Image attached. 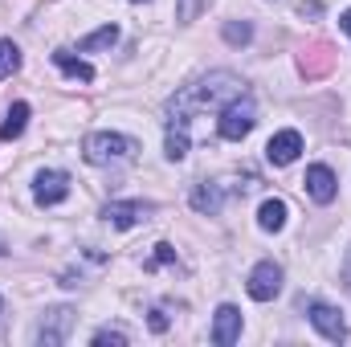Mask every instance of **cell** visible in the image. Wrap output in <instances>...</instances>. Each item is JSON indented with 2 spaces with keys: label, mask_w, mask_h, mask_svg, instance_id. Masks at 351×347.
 Listing matches in <instances>:
<instances>
[{
  "label": "cell",
  "mask_w": 351,
  "mask_h": 347,
  "mask_svg": "<svg viewBox=\"0 0 351 347\" xmlns=\"http://www.w3.org/2000/svg\"><path fill=\"white\" fill-rule=\"evenodd\" d=\"M237 94H245V82L237 78V74H208L204 82H196V86H188V90H180L172 98V115H192V110H200V106H225L229 98H237Z\"/></svg>",
  "instance_id": "6da1fadb"
},
{
  "label": "cell",
  "mask_w": 351,
  "mask_h": 347,
  "mask_svg": "<svg viewBox=\"0 0 351 347\" xmlns=\"http://www.w3.org/2000/svg\"><path fill=\"white\" fill-rule=\"evenodd\" d=\"M254 123H258V106H254L250 94H237V98H229V102L221 106V139L241 143V139L254 131Z\"/></svg>",
  "instance_id": "7a4b0ae2"
},
{
  "label": "cell",
  "mask_w": 351,
  "mask_h": 347,
  "mask_svg": "<svg viewBox=\"0 0 351 347\" xmlns=\"http://www.w3.org/2000/svg\"><path fill=\"white\" fill-rule=\"evenodd\" d=\"M82 156L90 164H119V160H131L135 156V143L127 135H114V131H98L82 143Z\"/></svg>",
  "instance_id": "3957f363"
},
{
  "label": "cell",
  "mask_w": 351,
  "mask_h": 347,
  "mask_svg": "<svg viewBox=\"0 0 351 347\" xmlns=\"http://www.w3.org/2000/svg\"><path fill=\"white\" fill-rule=\"evenodd\" d=\"M306 315H311V323H315V331H319L323 339H331V344H343V339H348V323H343V315H339L335 307H327V302H306Z\"/></svg>",
  "instance_id": "277c9868"
},
{
  "label": "cell",
  "mask_w": 351,
  "mask_h": 347,
  "mask_svg": "<svg viewBox=\"0 0 351 347\" xmlns=\"http://www.w3.org/2000/svg\"><path fill=\"white\" fill-rule=\"evenodd\" d=\"M282 294V265L278 261H258L254 274H250V298L258 302H269Z\"/></svg>",
  "instance_id": "5b68a950"
},
{
  "label": "cell",
  "mask_w": 351,
  "mask_h": 347,
  "mask_svg": "<svg viewBox=\"0 0 351 347\" xmlns=\"http://www.w3.org/2000/svg\"><path fill=\"white\" fill-rule=\"evenodd\" d=\"M298 152H302V135H298V131H278V135L265 143V160H269L274 168L294 164V160H298Z\"/></svg>",
  "instance_id": "8992f818"
},
{
  "label": "cell",
  "mask_w": 351,
  "mask_h": 347,
  "mask_svg": "<svg viewBox=\"0 0 351 347\" xmlns=\"http://www.w3.org/2000/svg\"><path fill=\"white\" fill-rule=\"evenodd\" d=\"M147 204L143 200H110L106 208H102V217L114 225V229H131V225H139V221H147Z\"/></svg>",
  "instance_id": "52a82bcc"
},
{
  "label": "cell",
  "mask_w": 351,
  "mask_h": 347,
  "mask_svg": "<svg viewBox=\"0 0 351 347\" xmlns=\"http://www.w3.org/2000/svg\"><path fill=\"white\" fill-rule=\"evenodd\" d=\"M33 196H37V204H62L70 196V176L66 172H37Z\"/></svg>",
  "instance_id": "ba28073f"
},
{
  "label": "cell",
  "mask_w": 351,
  "mask_h": 347,
  "mask_svg": "<svg viewBox=\"0 0 351 347\" xmlns=\"http://www.w3.org/2000/svg\"><path fill=\"white\" fill-rule=\"evenodd\" d=\"M302 184H306L311 200H319V204H331V200H335V172H331L327 164H311Z\"/></svg>",
  "instance_id": "9c48e42d"
},
{
  "label": "cell",
  "mask_w": 351,
  "mask_h": 347,
  "mask_svg": "<svg viewBox=\"0 0 351 347\" xmlns=\"http://www.w3.org/2000/svg\"><path fill=\"white\" fill-rule=\"evenodd\" d=\"M237 339H241V311L237 307H221L217 319H213V344L233 347Z\"/></svg>",
  "instance_id": "30bf717a"
},
{
  "label": "cell",
  "mask_w": 351,
  "mask_h": 347,
  "mask_svg": "<svg viewBox=\"0 0 351 347\" xmlns=\"http://www.w3.org/2000/svg\"><path fill=\"white\" fill-rule=\"evenodd\" d=\"M188 156V119L168 110V160H184Z\"/></svg>",
  "instance_id": "8fae6325"
},
{
  "label": "cell",
  "mask_w": 351,
  "mask_h": 347,
  "mask_svg": "<svg viewBox=\"0 0 351 347\" xmlns=\"http://www.w3.org/2000/svg\"><path fill=\"white\" fill-rule=\"evenodd\" d=\"M298 66H302L306 78H319V74H327V70L335 66V53H331L327 45H315V49H306V53L298 58Z\"/></svg>",
  "instance_id": "7c38bea8"
},
{
  "label": "cell",
  "mask_w": 351,
  "mask_h": 347,
  "mask_svg": "<svg viewBox=\"0 0 351 347\" xmlns=\"http://www.w3.org/2000/svg\"><path fill=\"white\" fill-rule=\"evenodd\" d=\"M258 225H262L265 233H278V229L286 225V200H278V196L262 200V208H258Z\"/></svg>",
  "instance_id": "4fadbf2b"
},
{
  "label": "cell",
  "mask_w": 351,
  "mask_h": 347,
  "mask_svg": "<svg viewBox=\"0 0 351 347\" xmlns=\"http://www.w3.org/2000/svg\"><path fill=\"white\" fill-rule=\"evenodd\" d=\"M25 123H29V106L25 102H12L8 115H4V123H0V139H16L25 131Z\"/></svg>",
  "instance_id": "5bb4252c"
},
{
  "label": "cell",
  "mask_w": 351,
  "mask_h": 347,
  "mask_svg": "<svg viewBox=\"0 0 351 347\" xmlns=\"http://www.w3.org/2000/svg\"><path fill=\"white\" fill-rule=\"evenodd\" d=\"M192 208L213 217V213L221 208V188H217V184H196V188H192Z\"/></svg>",
  "instance_id": "9a60e30c"
},
{
  "label": "cell",
  "mask_w": 351,
  "mask_h": 347,
  "mask_svg": "<svg viewBox=\"0 0 351 347\" xmlns=\"http://www.w3.org/2000/svg\"><path fill=\"white\" fill-rule=\"evenodd\" d=\"M53 62H58V66H62V70H66L70 78H78V82H94V70H90L82 58H74V53L58 49V53H53Z\"/></svg>",
  "instance_id": "2e32d148"
},
{
  "label": "cell",
  "mask_w": 351,
  "mask_h": 347,
  "mask_svg": "<svg viewBox=\"0 0 351 347\" xmlns=\"http://www.w3.org/2000/svg\"><path fill=\"white\" fill-rule=\"evenodd\" d=\"M49 315H53V323L41 327V344H62V339H66V327H70V319H74V311L62 307V311H49Z\"/></svg>",
  "instance_id": "e0dca14e"
},
{
  "label": "cell",
  "mask_w": 351,
  "mask_h": 347,
  "mask_svg": "<svg viewBox=\"0 0 351 347\" xmlns=\"http://www.w3.org/2000/svg\"><path fill=\"white\" fill-rule=\"evenodd\" d=\"M114 37H119V29H114V25H102L98 33H90V37H82V41H78V49H82V53L106 49V45H114Z\"/></svg>",
  "instance_id": "ac0fdd59"
},
{
  "label": "cell",
  "mask_w": 351,
  "mask_h": 347,
  "mask_svg": "<svg viewBox=\"0 0 351 347\" xmlns=\"http://www.w3.org/2000/svg\"><path fill=\"white\" fill-rule=\"evenodd\" d=\"M16 70H21V49L12 41H0V78H8Z\"/></svg>",
  "instance_id": "d6986e66"
},
{
  "label": "cell",
  "mask_w": 351,
  "mask_h": 347,
  "mask_svg": "<svg viewBox=\"0 0 351 347\" xmlns=\"http://www.w3.org/2000/svg\"><path fill=\"white\" fill-rule=\"evenodd\" d=\"M225 41L229 45H245L250 41V25H225Z\"/></svg>",
  "instance_id": "ffe728a7"
},
{
  "label": "cell",
  "mask_w": 351,
  "mask_h": 347,
  "mask_svg": "<svg viewBox=\"0 0 351 347\" xmlns=\"http://www.w3.org/2000/svg\"><path fill=\"white\" fill-rule=\"evenodd\" d=\"M200 8H208V0H180V21H196Z\"/></svg>",
  "instance_id": "44dd1931"
},
{
  "label": "cell",
  "mask_w": 351,
  "mask_h": 347,
  "mask_svg": "<svg viewBox=\"0 0 351 347\" xmlns=\"http://www.w3.org/2000/svg\"><path fill=\"white\" fill-rule=\"evenodd\" d=\"M176 258V250L172 246H156V258L152 261H143V270H156V265H164V261H172Z\"/></svg>",
  "instance_id": "7402d4cb"
},
{
  "label": "cell",
  "mask_w": 351,
  "mask_h": 347,
  "mask_svg": "<svg viewBox=\"0 0 351 347\" xmlns=\"http://www.w3.org/2000/svg\"><path fill=\"white\" fill-rule=\"evenodd\" d=\"M94 344H98V347H106V344L123 347V344H127V335H119V331H98V335H94Z\"/></svg>",
  "instance_id": "603a6c76"
},
{
  "label": "cell",
  "mask_w": 351,
  "mask_h": 347,
  "mask_svg": "<svg viewBox=\"0 0 351 347\" xmlns=\"http://www.w3.org/2000/svg\"><path fill=\"white\" fill-rule=\"evenodd\" d=\"M152 331H168V315L164 311H152Z\"/></svg>",
  "instance_id": "cb8c5ba5"
},
{
  "label": "cell",
  "mask_w": 351,
  "mask_h": 347,
  "mask_svg": "<svg viewBox=\"0 0 351 347\" xmlns=\"http://www.w3.org/2000/svg\"><path fill=\"white\" fill-rule=\"evenodd\" d=\"M343 282L351 286V250H348V258H343Z\"/></svg>",
  "instance_id": "d4e9b609"
},
{
  "label": "cell",
  "mask_w": 351,
  "mask_h": 347,
  "mask_svg": "<svg viewBox=\"0 0 351 347\" xmlns=\"http://www.w3.org/2000/svg\"><path fill=\"white\" fill-rule=\"evenodd\" d=\"M339 25H343V33H351V8L343 12V16H339Z\"/></svg>",
  "instance_id": "484cf974"
},
{
  "label": "cell",
  "mask_w": 351,
  "mask_h": 347,
  "mask_svg": "<svg viewBox=\"0 0 351 347\" xmlns=\"http://www.w3.org/2000/svg\"><path fill=\"white\" fill-rule=\"evenodd\" d=\"M0 254H4V237H0Z\"/></svg>",
  "instance_id": "4316f807"
}]
</instances>
